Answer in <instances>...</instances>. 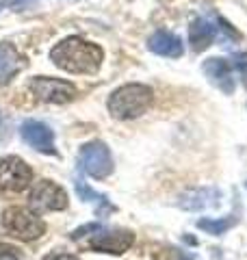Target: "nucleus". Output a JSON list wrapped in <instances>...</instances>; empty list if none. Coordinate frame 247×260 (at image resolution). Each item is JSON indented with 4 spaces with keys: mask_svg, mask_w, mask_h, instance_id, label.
Listing matches in <instances>:
<instances>
[{
    "mask_svg": "<svg viewBox=\"0 0 247 260\" xmlns=\"http://www.w3.org/2000/svg\"><path fill=\"white\" fill-rule=\"evenodd\" d=\"M50 61L70 74H96L102 68L104 50L80 37H68L50 50Z\"/></svg>",
    "mask_w": 247,
    "mask_h": 260,
    "instance_id": "1",
    "label": "nucleus"
},
{
    "mask_svg": "<svg viewBox=\"0 0 247 260\" xmlns=\"http://www.w3.org/2000/svg\"><path fill=\"white\" fill-rule=\"evenodd\" d=\"M152 102H154V91L150 87L141 83H128L115 89L109 102H106V107H109V113L115 119L126 121L141 117L152 107Z\"/></svg>",
    "mask_w": 247,
    "mask_h": 260,
    "instance_id": "2",
    "label": "nucleus"
},
{
    "mask_svg": "<svg viewBox=\"0 0 247 260\" xmlns=\"http://www.w3.org/2000/svg\"><path fill=\"white\" fill-rule=\"evenodd\" d=\"M3 225L9 234L22 241H37L46 234V223L37 217V213L22 206L7 208L3 213Z\"/></svg>",
    "mask_w": 247,
    "mask_h": 260,
    "instance_id": "3",
    "label": "nucleus"
},
{
    "mask_svg": "<svg viewBox=\"0 0 247 260\" xmlns=\"http://www.w3.org/2000/svg\"><path fill=\"white\" fill-rule=\"evenodd\" d=\"M28 91L46 104H68L78 95L76 87L70 80L50 78V76H35L28 83Z\"/></svg>",
    "mask_w": 247,
    "mask_h": 260,
    "instance_id": "4",
    "label": "nucleus"
},
{
    "mask_svg": "<svg viewBox=\"0 0 247 260\" xmlns=\"http://www.w3.org/2000/svg\"><path fill=\"white\" fill-rule=\"evenodd\" d=\"M78 162H80L82 172L96 178V180H104V178H109L113 172L111 150L106 148V143H102V141H89L82 145L80 154H78Z\"/></svg>",
    "mask_w": 247,
    "mask_h": 260,
    "instance_id": "5",
    "label": "nucleus"
},
{
    "mask_svg": "<svg viewBox=\"0 0 247 260\" xmlns=\"http://www.w3.org/2000/svg\"><path fill=\"white\" fill-rule=\"evenodd\" d=\"M28 204L37 213H52V210H65L68 208V193L63 186L52 180H39L30 189Z\"/></svg>",
    "mask_w": 247,
    "mask_h": 260,
    "instance_id": "6",
    "label": "nucleus"
},
{
    "mask_svg": "<svg viewBox=\"0 0 247 260\" xmlns=\"http://www.w3.org/2000/svg\"><path fill=\"white\" fill-rule=\"evenodd\" d=\"M33 182V169L20 156L0 158V189L9 193H20Z\"/></svg>",
    "mask_w": 247,
    "mask_h": 260,
    "instance_id": "7",
    "label": "nucleus"
},
{
    "mask_svg": "<svg viewBox=\"0 0 247 260\" xmlns=\"http://www.w3.org/2000/svg\"><path fill=\"white\" fill-rule=\"evenodd\" d=\"M20 135L22 139L26 141L33 150L44 152V154H56L54 148V133L50 130V126L44 124V121L37 119H26L20 126Z\"/></svg>",
    "mask_w": 247,
    "mask_h": 260,
    "instance_id": "8",
    "label": "nucleus"
},
{
    "mask_svg": "<svg viewBox=\"0 0 247 260\" xmlns=\"http://www.w3.org/2000/svg\"><path fill=\"white\" fill-rule=\"evenodd\" d=\"M135 243V234L130 230H98L94 232L91 247L104 254H123Z\"/></svg>",
    "mask_w": 247,
    "mask_h": 260,
    "instance_id": "9",
    "label": "nucleus"
},
{
    "mask_svg": "<svg viewBox=\"0 0 247 260\" xmlns=\"http://www.w3.org/2000/svg\"><path fill=\"white\" fill-rule=\"evenodd\" d=\"M202 70H204L206 78H208L219 91H224V93L234 91V70L226 59H208Z\"/></svg>",
    "mask_w": 247,
    "mask_h": 260,
    "instance_id": "10",
    "label": "nucleus"
},
{
    "mask_svg": "<svg viewBox=\"0 0 247 260\" xmlns=\"http://www.w3.org/2000/svg\"><path fill=\"white\" fill-rule=\"evenodd\" d=\"M147 48L159 54V56H167V59H178L184 52V44L182 39L176 37L174 32L169 30H156L154 35L147 39Z\"/></svg>",
    "mask_w": 247,
    "mask_h": 260,
    "instance_id": "11",
    "label": "nucleus"
},
{
    "mask_svg": "<svg viewBox=\"0 0 247 260\" xmlns=\"http://www.w3.org/2000/svg\"><path fill=\"white\" fill-rule=\"evenodd\" d=\"M219 198H221V193L217 189H210V186H200V189H191V191H187V193L180 195L178 206L184 208V210H204V208L217 206Z\"/></svg>",
    "mask_w": 247,
    "mask_h": 260,
    "instance_id": "12",
    "label": "nucleus"
},
{
    "mask_svg": "<svg viewBox=\"0 0 247 260\" xmlns=\"http://www.w3.org/2000/svg\"><path fill=\"white\" fill-rule=\"evenodd\" d=\"M24 59L11 44H0V85H9L22 72Z\"/></svg>",
    "mask_w": 247,
    "mask_h": 260,
    "instance_id": "13",
    "label": "nucleus"
},
{
    "mask_svg": "<svg viewBox=\"0 0 247 260\" xmlns=\"http://www.w3.org/2000/svg\"><path fill=\"white\" fill-rule=\"evenodd\" d=\"M215 37H217V28L206 20H195L191 24V28H189V42H191L195 52L206 50V48L215 42Z\"/></svg>",
    "mask_w": 247,
    "mask_h": 260,
    "instance_id": "14",
    "label": "nucleus"
},
{
    "mask_svg": "<svg viewBox=\"0 0 247 260\" xmlns=\"http://www.w3.org/2000/svg\"><path fill=\"white\" fill-rule=\"evenodd\" d=\"M230 225H232V219H219V221H215V219H200L197 221V228L208 234H224Z\"/></svg>",
    "mask_w": 247,
    "mask_h": 260,
    "instance_id": "15",
    "label": "nucleus"
},
{
    "mask_svg": "<svg viewBox=\"0 0 247 260\" xmlns=\"http://www.w3.org/2000/svg\"><path fill=\"white\" fill-rule=\"evenodd\" d=\"M0 260H22L20 249L9 243H0Z\"/></svg>",
    "mask_w": 247,
    "mask_h": 260,
    "instance_id": "16",
    "label": "nucleus"
},
{
    "mask_svg": "<svg viewBox=\"0 0 247 260\" xmlns=\"http://www.w3.org/2000/svg\"><path fill=\"white\" fill-rule=\"evenodd\" d=\"M167 260H193V258L180 249H167Z\"/></svg>",
    "mask_w": 247,
    "mask_h": 260,
    "instance_id": "17",
    "label": "nucleus"
},
{
    "mask_svg": "<svg viewBox=\"0 0 247 260\" xmlns=\"http://www.w3.org/2000/svg\"><path fill=\"white\" fill-rule=\"evenodd\" d=\"M50 260H78V258L72 256V254H56V256H52Z\"/></svg>",
    "mask_w": 247,
    "mask_h": 260,
    "instance_id": "18",
    "label": "nucleus"
}]
</instances>
